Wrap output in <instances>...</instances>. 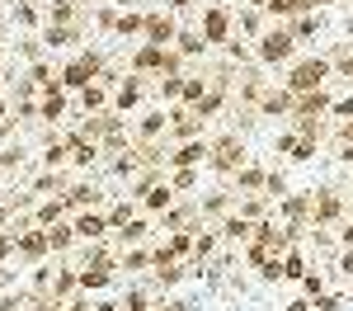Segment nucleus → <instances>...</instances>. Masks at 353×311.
<instances>
[{
	"label": "nucleus",
	"mask_w": 353,
	"mask_h": 311,
	"mask_svg": "<svg viewBox=\"0 0 353 311\" xmlns=\"http://www.w3.org/2000/svg\"><path fill=\"white\" fill-rule=\"evenodd\" d=\"M165 174H170V189L174 194H193L198 179H203V170H165Z\"/></svg>",
	"instance_id": "obj_42"
},
{
	"label": "nucleus",
	"mask_w": 353,
	"mask_h": 311,
	"mask_svg": "<svg viewBox=\"0 0 353 311\" xmlns=\"http://www.w3.org/2000/svg\"><path fill=\"white\" fill-rule=\"evenodd\" d=\"M349 217H353V194H349Z\"/></svg>",
	"instance_id": "obj_60"
},
{
	"label": "nucleus",
	"mask_w": 353,
	"mask_h": 311,
	"mask_svg": "<svg viewBox=\"0 0 353 311\" xmlns=\"http://www.w3.org/2000/svg\"><path fill=\"white\" fill-rule=\"evenodd\" d=\"M156 307L161 311H198V302H189V297H156Z\"/></svg>",
	"instance_id": "obj_49"
},
{
	"label": "nucleus",
	"mask_w": 353,
	"mask_h": 311,
	"mask_svg": "<svg viewBox=\"0 0 353 311\" xmlns=\"http://www.w3.org/2000/svg\"><path fill=\"white\" fill-rule=\"evenodd\" d=\"M61 137H66V151H71V170H76V174H90L94 165H104V151H99V141H90L81 128H76V123H71V128H66Z\"/></svg>",
	"instance_id": "obj_8"
},
{
	"label": "nucleus",
	"mask_w": 353,
	"mask_h": 311,
	"mask_svg": "<svg viewBox=\"0 0 353 311\" xmlns=\"http://www.w3.org/2000/svg\"><path fill=\"white\" fill-rule=\"evenodd\" d=\"M212 137V132H208ZM208 137H193V141H179V146H170L165 151V170H203L208 165Z\"/></svg>",
	"instance_id": "obj_13"
},
{
	"label": "nucleus",
	"mask_w": 353,
	"mask_h": 311,
	"mask_svg": "<svg viewBox=\"0 0 353 311\" xmlns=\"http://www.w3.org/2000/svg\"><path fill=\"white\" fill-rule=\"evenodd\" d=\"M151 5H156V10H174V14H189L198 0H151Z\"/></svg>",
	"instance_id": "obj_50"
},
{
	"label": "nucleus",
	"mask_w": 353,
	"mask_h": 311,
	"mask_svg": "<svg viewBox=\"0 0 353 311\" xmlns=\"http://www.w3.org/2000/svg\"><path fill=\"white\" fill-rule=\"evenodd\" d=\"M146 94H151V81L146 76H137V71H123V81L113 85V113H137L146 104Z\"/></svg>",
	"instance_id": "obj_9"
},
{
	"label": "nucleus",
	"mask_w": 353,
	"mask_h": 311,
	"mask_svg": "<svg viewBox=\"0 0 353 311\" xmlns=\"http://www.w3.org/2000/svg\"><path fill=\"white\" fill-rule=\"evenodd\" d=\"M14 52H19V61H24V66H33V61H43V57H52V52H48V43H43L38 33H24V38L14 43Z\"/></svg>",
	"instance_id": "obj_39"
},
{
	"label": "nucleus",
	"mask_w": 353,
	"mask_h": 311,
	"mask_svg": "<svg viewBox=\"0 0 353 311\" xmlns=\"http://www.w3.org/2000/svg\"><path fill=\"white\" fill-rule=\"evenodd\" d=\"M349 217V194L339 189V184H321V189H311V226H334Z\"/></svg>",
	"instance_id": "obj_6"
},
{
	"label": "nucleus",
	"mask_w": 353,
	"mask_h": 311,
	"mask_svg": "<svg viewBox=\"0 0 353 311\" xmlns=\"http://www.w3.org/2000/svg\"><path fill=\"white\" fill-rule=\"evenodd\" d=\"M334 81V66H330L325 52H311V57H297L292 66H288V76L283 85L292 90V94H311V90H321V85Z\"/></svg>",
	"instance_id": "obj_4"
},
{
	"label": "nucleus",
	"mask_w": 353,
	"mask_h": 311,
	"mask_svg": "<svg viewBox=\"0 0 353 311\" xmlns=\"http://www.w3.org/2000/svg\"><path fill=\"white\" fill-rule=\"evenodd\" d=\"M14 217H19V212H14V208L0 198V231H10V226H14Z\"/></svg>",
	"instance_id": "obj_52"
},
{
	"label": "nucleus",
	"mask_w": 353,
	"mask_h": 311,
	"mask_svg": "<svg viewBox=\"0 0 353 311\" xmlns=\"http://www.w3.org/2000/svg\"><path fill=\"white\" fill-rule=\"evenodd\" d=\"M71 179H76V170H33L28 174V189H33V198H61L66 189H71Z\"/></svg>",
	"instance_id": "obj_16"
},
{
	"label": "nucleus",
	"mask_w": 353,
	"mask_h": 311,
	"mask_svg": "<svg viewBox=\"0 0 353 311\" xmlns=\"http://www.w3.org/2000/svg\"><path fill=\"white\" fill-rule=\"evenodd\" d=\"M250 113H254V118H292V113H297V94H292L288 85L273 81L269 90L259 94V104H254Z\"/></svg>",
	"instance_id": "obj_15"
},
{
	"label": "nucleus",
	"mask_w": 353,
	"mask_h": 311,
	"mask_svg": "<svg viewBox=\"0 0 353 311\" xmlns=\"http://www.w3.org/2000/svg\"><path fill=\"white\" fill-rule=\"evenodd\" d=\"M156 236H161V231H156V217H146V212H137L132 222H128V226H118V231H113L109 241L118 245V250H128V245H151Z\"/></svg>",
	"instance_id": "obj_17"
},
{
	"label": "nucleus",
	"mask_w": 353,
	"mask_h": 311,
	"mask_svg": "<svg viewBox=\"0 0 353 311\" xmlns=\"http://www.w3.org/2000/svg\"><path fill=\"white\" fill-rule=\"evenodd\" d=\"M193 137H208V123H203L189 104H170V137H165V151L179 146V141H193Z\"/></svg>",
	"instance_id": "obj_11"
},
{
	"label": "nucleus",
	"mask_w": 353,
	"mask_h": 311,
	"mask_svg": "<svg viewBox=\"0 0 353 311\" xmlns=\"http://www.w3.org/2000/svg\"><path fill=\"white\" fill-rule=\"evenodd\" d=\"M104 71H109V52H99V48H81L71 61H61V90H66V94H81L85 85H94Z\"/></svg>",
	"instance_id": "obj_3"
},
{
	"label": "nucleus",
	"mask_w": 353,
	"mask_h": 311,
	"mask_svg": "<svg viewBox=\"0 0 353 311\" xmlns=\"http://www.w3.org/2000/svg\"><path fill=\"white\" fill-rule=\"evenodd\" d=\"M269 24H292L297 14H311V0H269Z\"/></svg>",
	"instance_id": "obj_34"
},
{
	"label": "nucleus",
	"mask_w": 353,
	"mask_h": 311,
	"mask_svg": "<svg viewBox=\"0 0 353 311\" xmlns=\"http://www.w3.org/2000/svg\"><path fill=\"white\" fill-rule=\"evenodd\" d=\"M283 311H316V302H311V297H292Z\"/></svg>",
	"instance_id": "obj_54"
},
{
	"label": "nucleus",
	"mask_w": 353,
	"mask_h": 311,
	"mask_svg": "<svg viewBox=\"0 0 353 311\" xmlns=\"http://www.w3.org/2000/svg\"><path fill=\"white\" fill-rule=\"evenodd\" d=\"M344 38H349V43H353V14H349V19H344Z\"/></svg>",
	"instance_id": "obj_56"
},
{
	"label": "nucleus",
	"mask_w": 353,
	"mask_h": 311,
	"mask_svg": "<svg viewBox=\"0 0 353 311\" xmlns=\"http://www.w3.org/2000/svg\"><path fill=\"white\" fill-rule=\"evenodd\" d=\"M245 5H254V10H269V0H245Z\"/></svg>",
	"instance_id": "obj_58"
},
{
	"label": "nucleus",
	"mask_w": 353,
	"mask_h": 311,
	"mask_svg": "<svg viewBox=\"0 0 353 311\" xmlns=\"http://www.w3.org/2000/svg\"><path fill=\"white\" fill-rule=\"evenodd\" d=\"M71 226H76L81 245H85V241H109V236H113V226H109L104 212H71Z\"/></svg>",
	"instance_id": "obj_24"
},
{
	"label": "nucleus",
	"mask_w": 353,
	"mask_h": 311,
	"mask_svg": "<svg viewBox=\"0 0 353 311\" xmlns=\"http://www.w3.org/2000/svg\"><path fill=\"white\" fill-rule=\"evenodd\" d=\"M90 19H94V33H113V24H118V5H94Z\"/></svg>",
	"instance_id": "obj_44"
},
{
	"label": "nucleus",
	"mask_w": 353,
	"mask_h": 311,
	"mask_svg": "<svg viewBox=\"0 0 353 311\" xmlns=\"http://www.w3.org/2000/svg\"><path fill=\"white\" fill-rule=\"evenodd\" d=\"M146 33V10H118L113 38H141Z\"/></svg>",
	"instance_id": "obj_36"
},
{
	"label": "nucleus",
	"mask_w": 353,
	"mask_h": 311,
	"mask_svg": "<svg viewBox=\"0 0 353 311\" xmlns=\"http://www.w3.org/2000/svg\"><path fill=\"white\" fill-rule=\"evenodd\" d=\"M151 269V245H128L118 250V274H146Z\"/></svg>",
	"instance_id": "obj_35"
},
{
	"label": "nucleus",
	"mask_w": 353,
	"mask_h": 311,
	"mask_svg": "<svg viewBox=\"0 0 353 311\" xmlns=\"http://www.w3.org/2000/svg\"><path fill=\"white\" fill-rule=\"evenodd\" d=\"M236 212L250 217V222H264V217H273V198H264V194H236Z\"/></svg>",
	"instance_id": "obj_33"
},
{
	"label": "nucleus",
	"mask_w": 353,
	"mask_h": 311,
	"mask_svg": "<svg viewBox=\"0 0 353 311\" xmlns=\"http://www.w3.org/2000/svg\"><path fill=\"white\" fill-rule=\"evenodd\" d=\"M316 151H321V141L297 137V141H292V151H288V161H292V165H306V161H316Z\"/></svg>",
	"instance_id": "obj_43"
},
{
	"label": "nucleus",
	"mask_w": 353,
	"mask_h": 311,
	"mask_svg": "<svg viewBox=\"0 0 353 311\" xmlns=\"http://www.w3.org/2000/svg\"><path fill=\"white\" fill-rule=\"evenodd\" d=\"M203 19H198V33L208 38V48H226L236 38V5L226 0H212V5H198Z\"/></svg>",
	"instance_id": "obj_5"
},
{
	"label": "nucleus",
	"mask_w": 353,
	"mask_h": 311,
	"mask_svg": "<svg viewBox=\"0 0 353 311\" xmlns=\"http://www.w3.org/2000/svg\"><path fill=\"white\" fill-rule=\"evenodd\" d=\"M349 170H353V165H349Z\"/></svg>",
	"instance_id": "obj_61"
},
{
	"label": "nucleus",
	"mask_w": 353,
	"mask_h": 311,
	"mask_svg": "<svg viewBox=\"0 0 353 311\" xmlns=\"http://www.w3.org/2000/svg\"><path fill=\"white\" fill-rule=\"evenodd\" d=\"M288 33L297 38V48H301V43H311V38L321 33V14H316V10H311V14H297V19L288 24Z\"/></svg>",
	"instance_id": "obj_40"
},
{
	"label": "nucleus",
	"mask_w": 353,
	"mask_h": 311,
	"mask_svg": "<svg viewBox=\"0 0 353 311\" xmlns=\"http://www.w3.org/2000/svg\"><path fill=\"white\" fill-rule=\"evenodd\" d=\"M38 38L48 43V52L81 48V43H90V24H43V33H38Z\"/></svg>",
	"instance_id": "obj_20"
},
{
	"label": "nucleus",
	"mask_w": 353,
	"mask_h": 311,
	"mask_svg": "<svg viewBox=\"0 0 353 311\" xmlns=\"http://www.w3.org/2000/svg\"><path fill=\"white\" fill-rule=\"evenodd\" d=\"M61 198L71 203V212H104V208H109V194H104V184H99L94 174H76L71 189Z\"/></svg>",
	"instance_id": "obj_7"
},
{
	"label": "nucleus",
	"mask_w": 353,
	"mask_h": 311,
	"mask_svg": "<svg viewBox=\"0 0 353 311\" xmlns=\"http://www.w3.org/2000/svg\"><path fill=\"white\" fill-rule=\"evenodd\" d=\"M208 170L217 174L221 184H231V174L250 161V146H245V137H241V128H221V132H212L208 137Z\"/></svg>",
	"instance_id": "obj_1"
},
{
	"label": "nucleus",
	"mask_w": 353,
	"mask_h": 311,
	"mask_svg": "<svg viewBox=\"0 0 353 311\" xmlns=\"http://www.w3.org/2000/svg\"><path fill=\"white\" fill-rule=\"evenodd\" d=\"M321 5H334V0H311V10H321Z\"/></svg>",
	"instance_id": "obj_59"
},
{
	"label": "nucleus",
	"mask_w": 353,
	"mask_h": 311,
	"mask_svg": "<svg viewBox=\"0 0 353 311\" xmlns=\"http://www.w3.org/2000/svg\"><path fill=\"white\" fill-rule=\"evenodd\" d=\"M325 274H316V269H311V274H306V279H301V288H306V297H311V302H316V297H321V292H325Z\"/></svg>",
	"instance_id": "obj_48"
},
{
	"label": "nucleus",
	"mask_w": 353,
	"mask_h": 311,
	"mask_svg": "<svg viewBox=\"0 0 353 311\" xmlns=\"http://www.w3.org/2000/svg\"><path fill=\"white\" fill-rule=\"evenodd\" d=\"M174 52L184 57V61H203V57H208V38H203L198 28H179V38H174Z\"/></svg>",
	"instance_id": "obj_32"
},
{
	"label": "nucleus",
	"mask_w": 353,
	"mask_h": 311,
	"mask_svg": "<svg viewBox=\"0 0 353 311\" xmlns=\"http://www.w3.org/2000/svg\"><path fill=\"white\" fill-rule=\"evenodd\" d=\"M250 48H254V61H259V66H269V71L297 61V38L288 33V24H269L254 43H250Z\"/></svg>",
	"instance_id": "obj_2"
},
{
	"label": "nucleus",
	"mask_w": 353,
	"mask_h": 311,
	"mask_svg": "<svg viewBox=\"0 0 353 311\" xmlns=\"http://www.w3.org/2000/svg\"><path fill=\"white\" fill-rule=\"evenodd\" d=\"M76 104H81L85 118H90V113H113V85H104V81L85 85L81 94H76Z\"/></svg>",
	"instance_id": "obj_25"
},
{
	"label": "nucleus",
	"mask_w": 353,
	"mask_h": 311,
	"mask_svg": "<svg viewBox=\"0 0 353 311\" xmlns=\"http://www.w3.org/2000/svg\"><path fill=\"white\" fill-rule=\"evenodd\" d=\"M165 137H170V109H161V104L132 123V146H165Z\"/></svg>",
	"instance_id": "obj_10"
},
{
	"label": "nucleus",
	"mask_w": 353,
	"mask_h": 311,
	"mask_svg": "<svg viewBox=\"0 0 353 311\" xmlns=\"http://www.w3.org/2000/svg\"><path fill=\"white\" fill-rule=\"evenodd\" d=\"M306 274H311V264H306V250H301V241H297L292 250L283 254V279H288V283H301Z\"/></svg>",
	"instance_id": "obj_38"
},
{
	"label": "nucleus",
	"mask_w": 353,
	"mask_h": 311,
	"mask_svg": "<svg viewBox=\"0 0 353 311\" xmlns=\"http://www.w3.org/2000/svg\"><path fill=\"white\" fill-rule=\"evenodd\" d=\"M90 311H123V297H99V302H90Z\"/></svg>",
	"instance_id": "obj_51"
},
{
	"label": "nucleus",
	"mask_w": 353,
	"mask_h": 311,
	"mask_svg": "<svg viewBox=\"0 0 353 311\" xmlns=\"http://www.w3.org/2000/svg\"><path fill=\"white\" fill-rule=\"evenodd\" d=\"M221 254V236H217V226H198L193 231V264H208V259H217Z\"/></svg>",
	"instance_id": "obj_31"
},
{
	"label": "nucleus",
	"mask_w": 353,
	"mask_h": 311,
	"mask_svg": "<svg viewBox=\"0 0 353 311\" xmlns=\"http://www.w3.org/2000/svg\"><path fill=\"white\" fill-rule=\"evenodd\" d=\"M52 259V245H48V226H24L19 231V264H48Z\"/></svg>",
	"instance_id": "obj_18"
},
{
	"label": "nucleus",
	"mask_w": 353,
	"mask_h": 311,
	"mask_svg": "<svg viewBox=\"0 0 353 311\" xmlns=\"http://www.w3.org/2000/svg\"><path fill=\"white\" fill-rule=\"evenodd\" d=\"M137 212H141V208H137V198H128V194H123V198H109V208H104V217H109L113 231H118V226H128Z\"/></svg>",
	"instance_id": "obj_37"
},
{
	"label": "nucleus",
	"mask_w": 353,
	"mask_h": 311,
	"mask_svg": "<svg viewBox=\"0 0 353 311\" xmlns=\"http://www.w3.org/2000/svg\"><path fill=\"white\" fill-rule=\"evenodd\" d=\"M330 118H334V123H349V118H353V94H334V104H330Z\"/></svg>",
	"instance_id": "obj_46"
},
{
	"label": "nucleus",
	"mask_w": 353,
	"mask_h": 311,
	"mask_svg": "<svg viewBox=\"0 0 353 311\" xmlns=\"http://www.w3.org/2000/svg\"><path fill=\"white\" fill-rule=\"evenodd\" d=\"M288 194H292V189H288V170H283V165H269V184H264V198H273V208H278V203H283Z\"/></svg>",
	"instance_id": "obj_41"
},
{
	"label": "nucleus",
	"mask_w": 353,
	"mask_h": 311,
	"mask_svg": "<svg viewBox=\"0 0 353 311\" xmlns=\"http://www.w3.org/2000/svg\"><path fill=\"white\" fill-rule=\"evenodd\" d=\"M334 141H349V146H353V118H349V123H334Z\"/></svg>",
	"instance_id": "obj_53"
},
{
	"label": "nucleus",
	"mask_w": 353,
	"mask_h": 311,
	"mask_svg": "<svg viewBox=\"0 0 353 311\" xmlns=\"http://www.w3.org/2000/svg\"><path fill=\"white\" fill-rule=\"evenodd\" d=\"M28 217H33V226H52V222H66V217H71V203H66V198H38Z\"/></svg>",
	"instance_id": "obj_29"
},
{
	"label": "nucleus",
	"mask_w": 353,
	"mask_h": 311,
	"mask_svg": "<svg viewBox=\"0 0 353 311\" xmlns=\"http://www.w3.org/2000/svg\"><path fill=\"white\" fill-rule=\"evenodd\" d=\"M226 212H236V189H231V184H217V189H208V194L198 198V217L208 226L221 222Z\"/></svg>",
	"instance_id": "obj_19"
},
{
	"label": "nucleus",
	"mask_w": 353,
	"mask_h": 311,
	"mask_svg": "<svg viewBox=\"0 0 353 311\" xmlns=\"http://www.w3.org/2000/svg\"><path fill=\"white\" fill-rule=\"evenodd\" d=\"M273 217H278V222H288L292 231H301V241H306V231H311V189L288 194L278 208H273Z\"/></svg>",
	"instance_id": "obj_14"
},
{
	"label": "nucleus",
	"mask_w": 353,
	"mask_h": 311,
	"mask_svg": "<svg viewBox=\"0 0 353 311\" xmlns=\"http://www.w3.org/2000/svg\"><path fill=\"white\" fill-rule=\"evenodd\" d=\"M174 38H179V14L174 10H146V33H141V43H156V48H174Z\"/></svg>",
	"instance_id": "obj_12"
},
{
	"label": "nucleus",
	"mask_w": 353,
	"mask_h": 311,
	"mask_svg": "<svg viewBox=\"0 0 353 311\" xmlns=\"http://www.w3.org/2000/svg\"><path fill=\"white\" fill-rule=\"evenodd\" d=\"M66 113H71V94H66L61 85H52V90L38 94V118H43V123H61Z\"/></svg>",
	"instance_id": "obj_26"
},
{
	"label": "nucleus",
	"mask_w": 353,
	"mask_h": 311,
	"mask_svg": "<svg viewBox=\"0 0 353 311\" xmlns=\"http://www.w3.org/2000/svg\"><path fill=\"white\" fill-rule=\"evenodd\" d=\"M66 311H90V302H85V297H71V302H66Z\"/></svg>",
	"instance_id": "obj_55"
},
{
	"label": "nucleus",
	"mask_w": 353,
	"mask_h": 311,
	"mask_svg": "<svg viewBox=\"0 0 353 311\" xmlns=\"http://www.w3.org/2000/svg\"><path fill=\"white\" fill-rule=\"evenodd\" d=\"M264 184H269V165H264V161H245V165L231 174V189H236V194H264Z\"/></svg>",
	"instance_id": "obj_23"
},
{
	"label": "nucleus",
	"mask_w": 353,
	"mask_h": 311,
	"mask_svg": "<svg viewBox=\"0 0 353 311\" xmlns=\"http://www.w3.org/2000/svg\"><path fill=\"white\" fill-rule=\"evenodd\" d=\"M5 38H10V24H5V19H0V48H5Z\"/></svg>",
	"instance_id": "obj_57"
},
{
	"label": "nucleus",
	"mask_w": 353,
	"mask_h": 311,
	"mask_svg": "<svg viewBox=\"0 0 353 311\" xmlns=\"http://www.w3.org/2000/svg\"><path fill=\"white\" fill-rule=\"evenodd\" d=\"M113 283H118L113 264H85L81 269V292H109Z\"/></svg>",
	"instance_id": "obj_30"
},
{
	"label": "nucleus",
	"mask_w": 353,
	"mask_h": 311,
	"mask_svg": "<svg viewBox=\"0 0 353 311\" xmlns=\"http://www.w3.org/2000/svg\"><path fill=\"white\" fill-rule=\"evenodd\" d=\"M0 264H19V236L0 231Z\"/></svg>",
	"instance_id": "obj_45"
},
{
	"label": "nucleus",
	"mask_w": 353,
	"mask_h": 311,
	"mask_svg": "<svg viewBox=\"0 0 353 311\" xmlns=\"http://www.w3.org/2000/svg\"><path fill=\"white\" fill-rule=\"evenodd\" d=\"M48 245H52V259H71V250L81 245V236H76L71 217H66V222H52V226H48Z\"/></svg>",
	"instance_id": "obj_28"
},
{
	"label": "nucleus",
	"mask_w": 353,
	"mask_h": 311,
	"mask_svg": "<svg viewBox=\"0 0 353 311\" xmlns=\"http://www.w3.org/2000/svg\"><path fill=\"white\" fill-rule=\"evenodd\" d=\"M217 226V236H221V245H250V241H254V222H250V217H241V212H226V217H221V222H212Z\"/></svg>",
	"instance_id": "obj_22"
},
{
	"label": "nucleus",
	"mask_w": 353,
	"mask_h": 311,
	"mask_svg": "<svg viewBox=\"0 0 353 311\" xmlns=\"http://www.w3.org/2000/svg\"><path fill=\"white\" fill-rule=\"evenodd\" d=\"M264 28H269V14H264V10H254V5H236V38L254 43Z\"/></svg>",
	"instance_id": "obj_27"
},
{
	"label": "nucleus",
	"mask_w": 353,
	"mask_h": 311,
	"mask_svg": "<svg viewBox=\"0 0 353 311\" xmlns=\"http://www.w3.org/2000/svg\"><path fill=\"white\" fill-rule=\"evenodd\" d=\"M292 141H297V128L288 123V128H278V132H273V151H278V156H288V151H292Z\"/></svg>",
	"instance_id": "obj_47"
},
{
	"label": "nucleus",
	"mask_w": 353,
	"mask_h": 311,
	"mask_svg": "<svg viewBox=\"0 0 353 311\" xmlns=\"http://www.w3.org/2000/svg\"><path fill=\"white\" fill-rule=\"evenodd\" d=\"M52 297H57V302L81 297V264H76V259H61V264H52Z\"/></svg>",
	"instance_id": "obj_21"
}]
</instances>
